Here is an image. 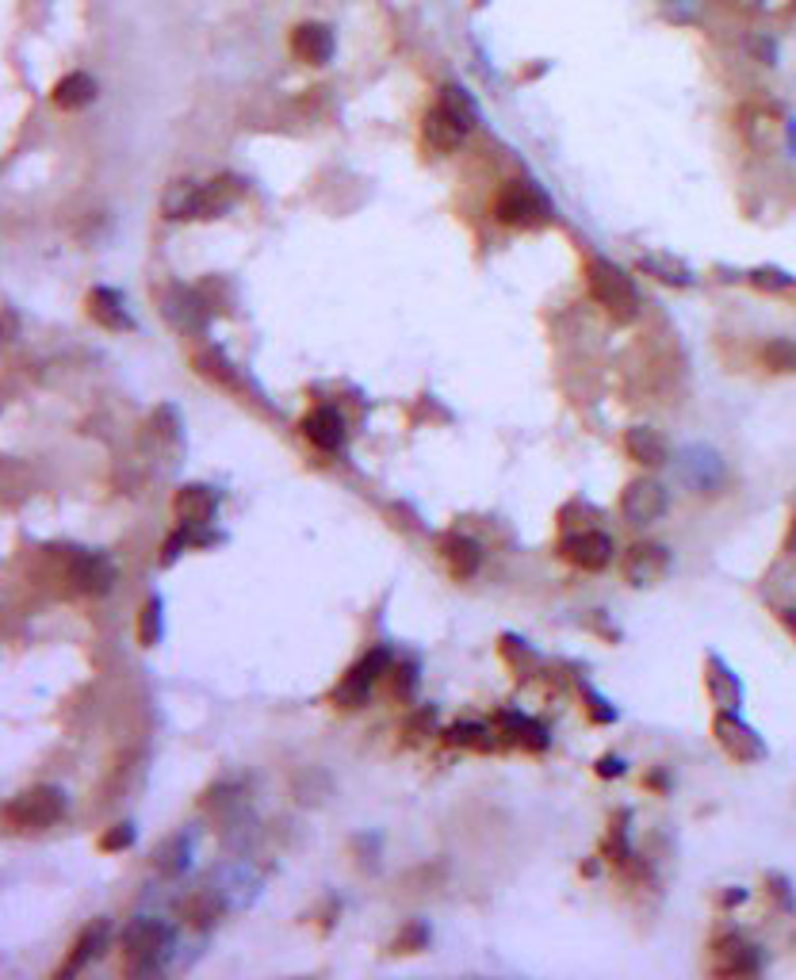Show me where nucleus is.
Listing matches in <instances>:
<instances>
[{"mask_svg": "<svg viewBox=\"0 0 796 980\" xmlns=\"http://www.w3.org/2000/svg\"><path fill=\"white\" fill-rule=\"evenodd\" d=\"M9 824L27 827V832H43V827H55L65 815V793L58 785H35V789L20 793L9 808Z\"/></svg>", "mask_w": 796, "mask_h": 980, "instance_id": "7ed1b4c3", "label": "nucleus"}, {"mask_svg": "<svg viewBox=\"0 0 796 980\" xmlns=\"http://www.w3.org/2000/svg\"><path fill=\"white\" fill-rule=\"evenodd\" d=\"M671 548L666 544H632L625 556V564H620V571H625V579L632 582V586H655V582H663L666 574H671Z\"/></svg>", "mask_w": 796, "mask_h": 980, "instance_id": "1a4fd4ad", "label": "nucleus"}, {"mask_svg": "<svg viewBox=\"0 0 796 980\" xmlns=\"http://www.w3.org/2000/svg\"><path fill=\"white\" fill-rule=\"evenodd\" d=\"M762 364L770 372H781V376H788V372H796V338H773L762 346Z\"/></svg>", "mask_w": 796, "mask_h": 980, "instance_id": "c756f323", "label": "nucleus"}, {"mask_svg": "<svg viewBox=\"0 0 796 980\" xmlns=\"http://www.w3.org/2000/svg\"><path fill=\"white\" fill-rule=\"evenodd\" d=\"M781 620H785V625L796 632V605H788V609H781Z\"/></svg>", "mask_w": 796, "mask_h": 980, "instance_id": "a18cd8bd", "label": "nucleus"}, {"mask_svg": "<svg viewBox=\"0 0 796 980\" xmlns=\"http://www.w3.org/2000/svg\"><path fill=\"white\" fill-rule=\"evenodd\" d=\"M678 468H682V479L694 486L697 495H709L712 486L724 479V463H720L716 452H709V448H686Z\"/></svg>", "mask_w": 796, "mask_h": 980, "instance_id": "dca6fc26", "label": "nucleus"}, {"mask_svg": "<svg viewBox=\"0 0 796 980\" xmlns=\"http://www.w3.org/2000/svg\"><path fill=\"white\" fill-rule=\"evenodd\" d=\"M134 843V827L131 824H116L108 835L100 839V850H108V855H116V850H126Z\"/></svg>", "mask_w": 796, "mask_h": 980, "instance_id": "c9c22d12", "label": "nucleus"}, {"mask_svg": "<svg viewBox=\"0 0 796 980\" xmlns=\"http://www.w3.org/2000/svg\"><path fill=\"white\" fill-rule=\"evenodd\" d=\"M793 12H796V0H793Z\"/></svg>", "mask_w": 796, "mask_h": 980, "instance_id": "de8ad7c7", "label": "nucleus"}, {"mask_svg": "<svg viewBox=\"0 0 796 980\" xmlns=\"http://www.w3.org/2000/svg\"><path fill=\"white\" fill-rule=\"evenodd\" d=\"M640 273L655 276V280L666 283V288H689V283H694L689 265H682V261L671 257V253H648V257H640Z\"/></svg>", "mask_w": 796, "mask_h": 980, "instance_id": "a878e982", "label": "nucleus"}, {"mask_svg": "<svg viewBox=\"0 0 796 980\" xmlns=\"http://www.w3.org/2000/svg\"><path fill=\"white\" fill-rule=\"evenodd\" d=\"M586 288H590L593 303L602 306L617 326H628V322L640 318V311H643L640 288H636L632 276H628L625 268L613 265V261L590 257V265H586Z\"/></svg>", "mask_w": 796, "mask_h": 980, "instance_id": "f257e3e1", "label": "nucleus"}, {"mask_svg": "<svg viewBox=\"0 0 796 980\" xmlns=\"http://www.w3.org/2000/svg\"><path fill=\"white\" fill-rule=\"evenodd\" d=\"M184 855H188V843H184V839H177L169 850H165V858H161V862H157V866H161L165 873H180V870H184Z\"/></svg>", "mask_w": 796, "mask_h": 980, "instance_id": "ea45409f", "label": "nucleus"}, {"mask_svg": "<svg viewBox=\"0 0 796 980\" xmlns=\"http://www.w3.org/2000/svg\"><path fill=\"white\" fill-rule=\"evenodd\" d=\"M291 55L306 65H326L334 58V32L326 24H299L291 32Z\"/></svg>", "mask_w": 796, "mask_h": 980, "instance_id": "f3484780", "label": "nucleus"}, {"mask_svg": "<svg viewBox=\"0 0 796 980\" xmlns=\"http://www.w3.org/2000/svg\"><path fill=\"white\" fill-rule=\"evenodd\" d=\"M70 582L81 590V594H108L111 582H116V564L100 552H85V556H73L70 564Z\"/></svg>", "mask_w": 796, "mask_h": 980, "instance_id": "ddd939ff", "label": "nucleus"}, {"mask_svg": "<svg viewBox=\"0 0 796 980\" xmlns=\"http://www.w3.org/2000/svg\"><path fill=\"white\" fill-rule=\"evenodd\" d=\"M157 640H161V602L149 597L138 613V643L142 648H154Z\"/></svg>", "mask_w": 796, "mask_h": 980, "instance_id": "2f4dec72", "label": "nucleus"}, {"mask_svg": "<svg viewBox=\"0 0 796 980\" xmlns=\"http://www.w3.org/2000/svg\"><path fill=\"white\" fill-rule=\"evenodd\" d=\"M96 93H100V88H96V81L88 77V73H65V77L55 85V104L62 111H81L96 100Z\"/></svg>", "mask_w": 796, "mask_h": 980, "instance_id": "393cba45", "label": "nucleus"}, {"mask_svg": "<svg viewBox=\"0 0 796 980\" xmlns=\"http://www.w3.org/2000/svg\"><path fill=\"white\" fill-rule=\"evenodd\" d=\"M743 900H747V888H732V893L724 896L727 908H732V904H743Z\"/></svg>", "mask_w": 796, "mask_h": 980, "instance_id": "c03bdc74", "label": "nucleus"}, {"mask_svg": "<svg viewBox=\"0 0 796 980\" xmlns=\"http://www.w3.org/2000/svg\"><path fill=\"white\" fill-rule=\"evenodd\" d=\"M88 318L100 322L104 330H116V334L134 330V318L126 314L123 295H119V291H111V288L88 291Z\"/></svg>", "mask_w": 796, "mask_h": 980, "instance_id": "a211bd4d", "label": "nucleus"}, {"mask_svg": "<svg viewBox=\"0 0 796 980\" xmlns=\"http://www.w3.org/2000/svg\"><path fill=\"white\" fill-rule=\"evenodd\" d=\"M219 911H222V908H219V904H215V900H207V896H195V900L184 908V916L192 919L195 927H212L215 919H219Z\"/></svg>", "mask_w": 796, "mask_h": 980, "instance_id": "f704fd0d", "label": "nucleus"}, {"mask_svg": "<svg viewBox=\"0 0 796 980\" xmlns=\"http://www.w3.org/2000/svg\"><path fill=\"white\" fill-rule=\"evenodd\" d=\"M441 108L453 111V116L460 119V123L468 126V131L479 123V108H475V100H471V96L463 93V88H456V85H445V88H441Z\"/></svg>", "mask_w": 796, "mask_h": 980, "instance_id": "7c9ffc66", "label": "nucleus"}, {"mask_svg": "<svg viewBox=\"0 0 796 980\" xmlns=\"http://www.w3.org/2000/svg\"><path fill=\"white\" fill-rule=\"evenodd\" d=\"M172 510H177L180 525H212L215 510H219V495L204 483H188L172 498Z\"/></svg>", "mask_w": 796, "mask_h": 980, "instance_id": "f8f14e48", "label": "nucleus"}, {"mask_svg": "<svg viewBox=\"0 0 796 980\" xmlns=\"http://www.w3.org/2000/svg\"><path fill=\"white\" fill-rule=\"evenodd\" d=\"M402 946H425V927H410V931L398 939V949Z\"/></svg>", "mask_w": 796, "mask_h": 980, "instance_id": "37998d69", "label": "nucleus"}, {"mask_svg": "<svg viewBox=\"0 0 796 980\" xmlns=\"http://www.w3.org/2000/svg\"><path fill=\"white\" fill-rule=\"evenodd\" d=\"M303 437L322 452H337L345 445V418L334 407H318L303 418Z\"/></svg>", "mask_w": 796, "mask_h": 980, "instance_id": "2eb2a0df", "label": "nucleus"}, {"mask_svg": "<svg viewBox=\"0 0 796 980\" xmlns=\"http://www.w3.org/2000/svg\"><path fill=\"white\" fill-rule=\"evenodd\" d=\"M441 552H445L448 559V571L456 574V579H471V574L483 567V552H479V544L471 541V536H445V544H441Z\"/></svg>", "mask_w": 796, "mask_h": 980, "instance_id": "5701e85b", "label": "nucleus"}, {"mask_svg": "<svg viewBox=\"0 0 796 980\" xmlns=\"http://www.w3.org/2000/svg\"><path fill=\"white\" fill-rule=\"evenodd\" d=\"M195 368H200V376L215 379V384H222V387H242V379H238V372L230 368V361L222 353H215V349L195 353Z\"/></svg>", "mask_w": 796, "mask_h": 980, "instance_id": "c85d7f7f", "label": "nucleus"}, {"mask_svg": "<svg viewBox=\"0 0 796 980\" xmlns=\"http://www.w3.org/2000/svg\"><path fill=\"white\" fill-rule=\"evenodd\" d=\"M486 736H494L491 728H486V724H456V728H448V743L453 747H494V739H486Z\"/></svg>", "mask_w": 796, "mask_h": 980, "instance_id": "473e14b6", "label": "nucleus"}, {"mask_svg": "<svg viewBox=\"0 0 796 980\" xmlns=\"http://www.w3.org/2000/svg\"><path fill=\"white\" fill-rule=\"evenodd\" d=\"M712 972L716 977H750L758 972V949L739 934H724L712 949Z\"/></svg>", "mask_w": 796, "mask_h": 980, "instance_id": "9b49d317", "label": "nucleus"}, {"mask_svg": "<svg viewBox=\"0 0 796 980\" xmlns=\"http://www.w3.org/2000/svg\"><path fill=\"white\" fill-rule=\"evenodd\" d=\"M494 219L506 222V227H544L552 219V207H547L544 192H536L524 181H514L494 199Z\"/></svg>", "mask_w": 796, "mask_h": 980, "instance_id": "20e7f679", "label": "nucleus"}, {"mask_svg": "<svg viewBox=\"0 0 796 980\" xmlns=\"http://www.w3.org/2000/svg\"><path fill=\"white\" fill-rule=\"evenodd\" d=\"M123 954H126V972H138V977L157 972L165 954H169V931L161 923H154V919H134L123 931Z\"/></svg>", "mask_w": 796, "mask_h": 980, "instance_id": "f03ea898", "label": "nucleus"}, {"mask_svg": "<svg viewBox=\"0 0 796 980\" xmlns=\"http://www.w3.org/2000/svg\"><path fill=\"white\" fill-rule=\"evenodd\" d=\"M625 452H628V460H636L640 468H663V463H671V445H666L663 433L651 429V425H632V429L625 433Z\"/></svg>", "mask_w": 796, "mask_h": 980, "instance_id": "4468645a", "label": "nucleus"}, {"mask_svg": "<svg viewBox=\"0 0 796 980\" xmlns=\"http://www.w3.org/2000/svg\"><path fill=\"white\" fill-rule=\"evenodd\" d=\"M666 510H671V495L659 479H632L620 495V513L628 525H655Z\"/></svg>", "mask_w": 796, "mask_h": 980, "instance_id": "423d86ee", "label": "nucleus"}, {"mask_svg": "<svg viewBox=\"0 0 796 980\" xmlns=\"http://www.w3.org/2000/svg\"><path fill=\"white\" fill-rule=\"evenodd\" d=\"M785 548H788V552H796V521H793V529H788V541H785Z\"/></svg>", "mask_w": 796, "mask_h": 980, "instance_id": "49530a36", "label": "nucleus"}, {"mask_svg": "<svg viewBox=\"0 0 796 980\" xmlns=\"http://www.w3.org/2000/svg\"><path fill=\"white\" fill-rule=\"evenodd\" d=\"M200 204H204V184H195V181H172L161 196V211H165V219H172V222L200 219Z\"/></svg>", "mask_w": 796, "mask_h": 980, "instance_id": "412c9836", "label": "nucleus"}, {"mask_svg": "<svg viewBox=\"0 0 796 980\" xmlns=\"http://www.w3.org/2000/svg\"><path fill=\"white\" fill-rule=\"evenodd\" d=\"M108 931H111V927L104 923V919H100V923H88L85 931H81L77 946H73L70 961H65L62 969H58V977H73V972H77L85 961H93V957H100V954H104V946H108Z\"/></svg>", "mask_w": 796, "mask_h": 980, "instance_id": "b1692460", "label": "nucleus"}, {"mask_svg": "<svg viewBox=\"0 0 796 980\" xmlns=\"http://www.w3.org/2000/svg\"><path fill=\"white\" fill-rule=\"evenodd\" d=\"M739 131L750 149H770L777 142V119H773L770 108H743Z\"/></svg>", "mask_w": 796, "mask_h": 980, "instance_id": "4be33fe9", "label": "nucleus"}, {"mask_svg": "<svg viewBox=\"0 0 796 980\" xmlns=\"http://www.w3.org/2000/svg\"><path fill=\"white\" fill-rule=\"evenodd\" d=\"M234 199H238V181H230V177L204 184V204H200V219H219V215H227L230 207H234Z\"/></svg>", "mask_w": 796, "mask_h": 980, "instance_id": "cd10ccee", "label": "nucleus"}, {"mask_svg": "<svg viewBox=\"0 0 796 980\" xmlns=\"http://www.w3.org/2000/svg\"><path fill=\"white\" fill-rule=\"evenodd\" d=\"M498 736L506 743L529 747V751H544L547 747V728L524 713H498Z\"/></svg>", "mask_w": 796, "mask_h": 980, "instance_id": "aec40b11", "label": "nucleus"}, {"mask_svg": "<svg viewBox=\"0 0 796 980\" xmlns=\"http://www.w3.org/2000/svg\"><path fill=\"white\" fill-rule=\"evenodd\" d=\"M390 667V651L387 648H375L367 651L364 660L357 663V667L349 670V675L341 678V682L334 686V701L341 709H360L367 701V693H372L375 678L383 675V670Z\"/></svg>", "mask_w": 796, "mask_h": 980, "instance_id": "0eeeda50", "label": "nucleus"}, {"mask_svg": "<svg viewBox=\"0 0 796 980\" xmlns=\"http://www.w3.org/2000/svg\"><path fill=\"white\" fill-rule=\"evenodd\" d=\"M704 682H709V698L716 701L720 709H739L743 705V686L735 682L732 670H727L716 655L709 660V675H704Z\"/></svg>", "mask_w": 796, "mask_h": 980, "instance_id": "bb28decb", "label": "nucleus"}, {"mask_svg": "<svg viewBox=\"0 0 796 980\" xmlns=\"http://www.w3.org/2000/svg\"><path fill=\"white\" fill-rule=\"evenodd\" d=\"M598 774H602V777H620V774H625V762H620L617 754H605V759L598 762Z\"/></svg>", "mask_w": 796, "mask_h": 980, "instance_id": "79ce46f5", "label": "nucleus"}, {"mask_svg": "<svg viewBox=\"0 0 796 980\" xmlns=\"http://www.w3.org/2000/svg\"><path fill=\"white\" fill-rule=\"evenodd\" d=\"M559 556L578 571H605L617 556L613 536L598 533V529H582V533H567L559 541Z\"/></svg>", "mask_w": 796, "mask_h": 980, "instance_id": "6e6552de", "label": "nucleus"}, {"mask_svg": "<svg viewBox=\"0 0 796 980\" xmlns=\"http://www.w3.org/2000/svg\"><path fill=\"white\" fill-rule=\"evenodd\" d=\"M433 724H437V713H433V709H418V713H410L407 731L414 739H422V736H430V731H433Z\"/></svg>", "mask_w": 796, "mask_h": 980, "instance_id": "4c0bfd02", "label": "nucleus"}, {"mask_svg": "<svg viewBox=\"0 0 796 980\" xmlns=\"http://www.w3.org/2000/svg\"><path fill=\"white\" fill-rule=\"evenodd\" d=\"M414 690H418V667L407 663V667L395 670V693L398 698H414Z\"/></svg>", "mask_w": 796, "mask_h": 980, "instance_id": "58836bf2", "label": "nucleus"}, {"mask_svg": "<svg viewBox=\"0 0 796 980\" xmlns=\"http://www.w3.org/2000/svg\"><path fill=\"white\" fill-rule=\"evenodd\" d=\"M750 283H755V288H765V291H781L793 280H788L785 273H777V268H758V273H750Z\"/></svg>", "mask_w": 796, "mask_h": 980, "instance_id": "e433bc0d", "label": "nucleus"}, {"mask_svg": "<svg viewBox=\"0 0 796 980\" xmlns=\"http://www.w3.org/2000/svg\"><path fill=\"white\" fill-rule=\"evenodd\" d=\"M712 736H716V743L724 747L727 759H735V762H762L765 754H770L762 743V736H758L743 716H735V709H720L716 721H712Z\"/></svg>", "mask_w": 796, "mask_h": 980, "instance_id": "39448f33", "label": "nucleus"}, {"mask_svg": "<svg viewBox=\"0 0 796 980\" xmlns=\"http://www.w3.org/2000/svg\"><path fill=\"white\" fill-rule=\"evenodd\" d=\"M666 9H671L674 20H694L697 9H701V0H663Z\"/></svg>", "mask_w": 796, "mask_h": 980, "instance_id": "a19ab883", "label": "nucleus"}, {"mask_svg": "<svg viewBox=\"0 0 796 980\" xmlns=\"http://www.w3.org/2000/svg\"><path fill=\"white\" fill-rule=\"evenodd\" d=\"M165 314L172 318V326L184 334H204L207 330V314L212 306L204 303L200 291H188V288H169L165 291Z\"/></svg>", "mask_w": 796, "mask_h": 980, "instance_id": "9d476101", "label": "nucleus"}, {"mask_svg": "<svg viewBox=\"0 0 796 980\" xmlns=\"http://www.w3.org/2000/svg\"><path fill=\"white\" fill-rule=\"evenodd\" d=\"M422 131H425V142H430L433 149H445V154L460 149V142L468 138V126H463L448 108H441V104L425 116Z\"/></svg>", "mask_w": 796, "mask_h": 980, "instance_id": "6ab92c4d", "label": "nucleus"}, {"mask_svg": "<svg viewBox=\"0 0 796 980\" xmlns=\"http://www.w3.org/2000/svg\"><path fill=\"white\" fill-rule=\"evenodd\" d=\"M502 655H506L509 663H514L517 670H521V675H529L532 667H536V651L532 648H524L521 640H517V636H506V640H502Z\"/></svg>", "mask_w": 796, "mask_h": 980, "instance_id": "72a5a7b5", "label": "nucleus"}]
</instances>
